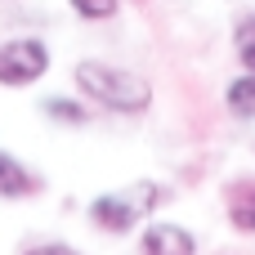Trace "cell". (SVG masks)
I'll return each instance as SVG.
<instances>
[{
    "instance_id": "6da1fadb",
    "label": "cell",
    "mask_w": 255,
    "mask_h": 255,
    "mask_svg": "<svg viewBox=\"0 0 255 255\" xmlns=\"http://www.w3.org/2000/svg\"><path fill=\"white\" fill-rule=\"evenodd\" d=\"M76 90L108 108V112H121V117H139L152 108V85L148 76L130 72V67H117V63H103V58H81L76 63Z\"/></svg>"
},
{
    "instance_id": "7a4b0ae2",
    "label": "cell",
    "mask_w": 255,
    "mask_h": 255,
    "mask_svg": "<svg viewBox=\"0 0 255 255\" xmlns=\"http://www.w3.org/2000/svg\"><path fill=\"white\" fill-rule=\"evenodd\" d=\"M161 202H166V188H157L152 179H139V184H126L117 193L94 197L90 202V220L103 233H134L139 220H148Z\"/></svg>"
},
{
    "instance_id": "3957f363",
    "label": "cell",
    "mask_w": 255,
    "mask_h": 255,
    "mask_svg": "<svg viewBox=\"0 0 255 255\" xmlns=\"http://www.w3.org/2000/svg\"><path fill=\"white\" fill-rule=\"evenodd\" d=\"M49 72V45L40 36H9L0 40V85L27 90Z\"/></svg>"
},
{
    "instance_id": "277c9868",
    "label": "cell",
    "mask_w": 255,
    "mask_h": 255,
    "mask_svg": "<svg viewBox=\"0 0 255 255\" xmlns=\"http://www.w3.org/2000/svg\"><path fill=\"white\" fill-rule=\"evenodd\" d=\"M139 255H197V238L184 224L170 220H152L139 238Z\"/></svg>"
},
{
    "instance_id": "5b68a950",
    "label": "cell",
    "mask_w": 255,
    "mask_h": 255,
    "mask_svg": "<svg viewBox=\"0 0 255 255\" xmlns=\"http://www.w3.org/2000/svg\"><path fill=\"white\" fill-rule=\"evenodd\" d=\"M40 193V179L9 152H0V197H36Z\"/></svg>"
},
{
    "instance_id": "8992f818",
    "label": "cell",
    "mask_w": 255,
    "mask_h": 255,
    "mask_svg": "<svg viewBox=\"0 0 255 255\" xmlns=\"http://www.w3.org/2000/svg\"><path fill=\"white\" fill-rule=\"evenodd\" d=\"M229 220L238 233H251L255 238V179H242L229 188Z\"/></svg>"
},
{
    "instance_id": "52a82bcc",
    "label": "cell",
    "mask_w": 255,
    "mask_h": 255,
    "mask_svg": "<svg viewBox=\"0 0 255 255\" xmlns=\"http://www.w3.org/2000/svg\"><path fill=\"white\" fill-rule=\"evenodd\" d=\"M224 108L238 117V121H255V72H242L229 81L224 90Z\"/></svg>"
},
{
    "instance_id": "ba28073f",
    "label": "cell",
    "mask_w": 255,
    "mask_h": 255,
    "mask_svg": "<svg viewBox=\"0 0 255 255\" xmlns=\"http://www.w3.org/2000/svg\"><path fill=\"white\" fill-rule=\"evenodd\" d=\"M233 54H238L242 72H255V13H242L233 22Z\"/></svg>"
},
{
    "instance_id": "9c48e42d",
    "label": "cell",
    "mask_w": 255,
    "mask_h": 255,
    "mask_svg": "<svg viewBox=\"0 0 255 255\" xmlns=\"http://www.w3.org/2000/svg\"><path fill=\"white\" fill-rule=\"evenodd\" d=\"M45 112H49V121H67V126H85L90 121V112L81 103H72V99H49Z\"/></svg>"
},
{
    "instance_id": "30bf717a",
    "label": "cell",
    "mask_w": 255,
    "mask_h": 255,
    "mask_svg": "<svg viewBox=\"0 0 255 255\" xmlns=\"http://www.w3.org/2000/svg\"><path fill=\"white\" fill-rule=\"evenodd\" d=\"M72 9H76V18H85V22H103V18L117 13V0H72Z\"/></svg>"
},
{
    "instance_id": "8fae6325",
    "label": "cell",
    "mask_w": 255,
    "mask_h": 255,
    "mask_svg": "<svg viewBox=\"0 0 255 255\" xmlns=\"http://www.w3.org/2000/svg\"><path fill=\"white\" fill-rule=\"evenodd\" d=\"M22 255H81L76 247H63V242H45V247H31V251H22Z\"/></svg>"
}]
</instances>
